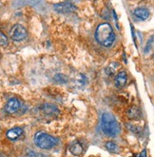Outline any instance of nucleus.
<instances>
[{
    "mask_svg": "<svg viewBox=\"0 0 154 157\" xmlns=\"http://www.w3.org/2000/svg\"><path fill=\"white\" fill-rule=\"evenodd\" d=\"M96 42L105 48H111L114 41H115V34L112 27L108 23H101L95 30L94 34Z\"/></svg>",
    "mask_w": 154,
    "mask_h": 157,
    "instance_id": "nucleus-1",
    "label": "nucleus"
},
{
    "mask_svg": "<svg viewBox=\"0 0 154 157\" xmlns=\"http://www.w3.org/2000/svg\"><path fill=\"white\" fill-rule=\"evenodd\" d=\"M101 129L108 137H115L120 132V124L111 113H104L101 117Z\"/></svg>",
    "mask_w": 154,
    "mask_h": 157,
    "instance_id": "nucleus-2",
    "label": "nucleus"
},
{
    "mask_svg": "<svg viewBox=\"0 0 154 157\" xmlns=\"http://www.w3.org/2000/svg\"><path fill=\"white\" fill-rule=\"evenodd\" d=\"M34 143L40 149L50 150L57 145L58 140L44 132H37L34 136Z\"/></svg>",
    "mask_w": 154,
    "mask_h": 157,
    "instance_id": "nucleus-3",
    "label": "nucleus"
},
{
    "mask_svg": "<svg viewBox=\"0 0 154 157\" xmlns=\"http://www.w3.org/2000/svg\"><path fill=\"white\" fill-rule=\"evenodd\" d=\"M10 36L15 42H21L27 38L28 31L27 29L20 24L14 25L10 30Z\"/></svg>",
    "mask_w": 154,
    "mask_h": 157,
    "instance_id": "nucleus-4",
    "label": "nucleus"
},
{
    "mask_svg": "<svg viewBox=\"0 0 154 157\" xmlns=\"http://www.w3.org/2000/svg\"><path fill=\"white\" fill-rule=\"evenodd\" d=\"M21 101L18 99V98H10L8 100V102L6 103V106H5V111L7 112V114L9 115H14V114H16L17 112L20 110L21 108Z\"/></svg>",
    "mask_w": 154,
    "mask_h": 157,
    "instance_id": "nucleus-5",
    "label": "nucleus"
},
{
    "mask_svg": "<svg viewBox=\"0 0 154 157\" xmlns=\"http://www.w3.org/2000/svg\"><path fill=\"white\" fill-rule=\"evenodd\" d=\"M53 9L55 12L60 13H68L74 12L76 10V6L74 3H71L70 1L68 2H63V3H58L53 6Z\"/></svg>",
    "mask_w": 154,
    "mask_h": 157,
    "instance_id": "nucleus-6",
    "label": "nucleus"
},
{
    "mask_svg": "<svg viewBox=\"0 0 154 157\" xmlns=\"http://www.w3.org/2000/svg\"><path fill=\"white\" fill-rule=\"evenodd\" d=\"M41 112L42 113L49 117H57L58 114H59V110H58V107L55 106L54 104H51V103H45L41 106Z\"/></svg>",
    "mask_w": 154,
    "mask_h": 157,
    "instance_id": "nucleus-7",
    "label": "nucleus"
},
{
    "mask_svg": "<svg viewBox=\"0 0 154 157\" xmlns=\"http://www.w3.org/2000/svg\"><path fill=\"white\" fill-rule=\"evenodd\" d=\"M128 82V75L125 71H120L116 74L114 78V84L118 88H123Z\"/></svg>",
    "mask_w": 154,
    "mask_h": 157,
    "instance_id": "nucleus-8",
    "label": "nucleus"
},
{
    "mask_svg": "<svg viewBox=\"0 0 154 157\" xmlns=\"http://www.w3.org/2000/svg\"><path fill=\"white\" fill-rule=\"evenodd\" d=\"M23 133V129L20 128V127H14L13 129H10L7 133H6V136L8 139L12 140V141H15L17 140Z\"/></svg>",
    "mask_w": 154,
    "mask_h": 157,
    "instance_id": "nucleus-9",
    "label": "nucleus"
},
{
    "mask_svg": "<svg viewBox=\"0 0 154 157\" xmlns=\"http://www.w3.org/2000/svg\"><path fill=\"white\" fill-rule=\"evenodd\" d=\"M70 151L75 156H79L83 153V145L79 141H74L70 146Z\"/></svg>",
    "mask_w": 154,
    "mask_h": 157,
    "instance_id": "nucleus-10",
    "label": "nucleus"
},
{
    "mask_svg": "<svg viewBox=\"0 0 154 157\" xmlns=\"http://www.w3.org/2000/svg\"><path fill=\"white\" fill-rule=\"evenodd\" d=\"M134 15L140 20H147L149 17L150 13L147 8H137L134 10Z\"/></svg>",
    "mask_w": 154,
    "mask_h": 157,
    "instance_id": "nucleus-11",
    "label": "nucleus"
},
{
    "mask_svg": "<svg viewBox=\"0 0 154 157\" xmlns=\"http://www.w3.org/2000/svg\"><path fill=\"white\" fill-rule=\"evenodd\" d=\"M128 117L130 119H137L141 117V111L138 107L136 106H131L128 110Z\"/></svg>",
    "mask_w": 154,
    "mask_h": 157,
    "instance_id": "nucleus-12",
    "label": "nucleus"
},
{
    "mask_svg": "<svg viewBox=\"0 0 154 157\" xmlns=\"http://www.w3.org/2000/svg\"><path fill=\"white\" fill-rule=\"evenodd\" d=\"M119 67H120V64H118L117 63H111L106 68V74L107 76H112V75H114L117 72V70L119 69Z\"/></svg>",
    "mask_w": 154,
    "mask_h": 157,
    "instance_id": "nucleus-13",
    "label": "nucleus"
},
{
    "mask_svg": "<svg viewBox=\"0 0 154 157\" xmlns=\"http://www.w3.org/2000/svg\"><path fill=\"white\" fill-rule=\"evenodd\" d=\"M106 149L111 153H118L119 152V147L116 143L112 141H108L106 143Z\"/></svg>",
    "mask_w": 154,
    "mask_h": 157,
    "instance_id": "nucleus-14",
    "label": "nucleus"
},
{
    "mask_svg": "<svg viewBox=\"0 0 154 157\" xmlns=\"http://www.w3.org/2000/svg\"><path fill=\"white\" fill-rule=\"evenodd\" d=\"M53 78H54V81H55L56 82L62 83V84H63V83H66V82H68L67 77H66L65 75H63V74H57Z\"/></svg>",
    "mask_w": 154,
    "mask_h": 157,
    "instance_id": "nucleus-15",
    "label": "nucleus"
},
{
    "mask_svg": "<svg viewBox=\"0 0 154 157\" xmlns=\"http://www.w3.org/2000/svg\"><path fill=\"white\" fill-rule=\"evenodd\" d=\"M9 44L8 37L4 34L3 32L0 31V47H7Z\"/></svg>",
    "mask_w": 154,
    "mask_h": 157,
    "instance_id": "nucleus-16",
    "label": "nucleus"
},
{
    "mask_svg": "<svg viewBox=\"0 0 154 157\" xmlns=\"http://www.w3.org/2000/svg\"><path fill=\"white\" fill-rule=\"evenodd\" d=\"M26 157H47V156L34 151H28L26 153Z\"/></svg>",
    "mask_w": 154,
    "mask_h": 157,
    "instance_id": "nucleus-17",
    "label": "nucleus"
},
{
    "mask_svg": "<svg viewBox=\"0 0 154 157\" xmlns=\"http://www.w3.org/2000/svg\"><path fill=\"white\" fill-rule=\"evenodd\" d=\"M87 82V78L85 77L84 74H79L78 77H77V82H78V84L81 86V85H84Z\"/></svg>",
    "mask_w": 154,
    "mask_h": 157,
    "instance_id": "nucleus-18",
    "label": "nucleus"
},
{
    "mask_svg": "<svg viewBox=\"0 0 154 157\" xmlns=\"http://www.w3.org/2000/svg\"><path fill=\"white\" fill-rule=\"evenodd\" d=\"M0 157H7L5 154H3V153H0Z\"/></svg>",
    "mask_w": 154,
    "mask_h": 157,
    "instance_id": "nucleus-19",
    "label": "nucleus"
}]
</instances>
